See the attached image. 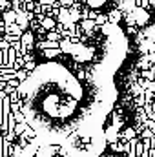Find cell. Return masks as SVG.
Segmentation results:
<instances>
[{
    "label": "cell",
    "mask_w": 155,
    "mask_h": 157,
    "mask_svg": "<svg viewBox=\"0 0 155 157\" xmlns=\"http://www.w3.org/2000/svg\"><path fill=\"white\" fill-rule=\"evenodd\" d=\"M120 64L100 62L88 78H78L62 62L47 60L18 86L39 157H99L106 150V122L117 101L112 77Z\"/></svg>",
    "instance_id": "obj_1"
},
{
    "label": "cell",
    "mask_w": 155,
    "mask_h": 157,
    "mask_svg": "<svg viewBox=\"0 0 155 157\" xmlns=\"http://www.w3.org/2000/svg\"><path fill=\"white\" fill-rule=\"evenodd\" d=\"M130 15L133 17V20L137 22V26H146V22L150 20L148 11H146V9H142V7H135L133 11H130Z\"/></svg>",
    "instance_id": "obj_2"
},
{
    "label": "cell",
    "mask_w": 155,
    "mask_h": 157,
    "mask_svg": "<svg viewBox=\"0 0 155 157\" xmlns=\"http://www.w3.org/2000/svg\"><path fill=\"white\" fill-rule=\"evenodd\" d=\"M20 42H22V46H24V48L33 49V48H35V35H33L31 31H24V35H22Z\"/></svg>",
    "instance_id": "obj_3"
},
{
    "label": "cell",
    "mask_w": 155,
    "mask_h": 157,
    "mask_svg": "<svg viewBox=\"0 0 155 157\" xmlns=\"http://www.w3.org/2000/svg\"><path fill=\"white\" fill-rule=\"evenodd\" d=\"M108 17H110V24H115V26H119V22L122 20L124 13H122L120 9H112V11L108 13Z\"/></svg>",
    "instance_id": "obj_4"
},
{
    "label": "cell",
    "mask_w": 155,
    "mask_h": 157,
    "mask_svg": "<svg viewBox=\"0 0 155 157\" xmlns=\"http://www.w3.org/2000/svg\"><path fill=\"white\" fill-rule=\"evenodd\" d=\"M152 62H150V59H148V53L144 55V57H141V60L137 62V68L141 70V71H146V70H152Z\"/></svg>",
    "instance_id": "obj_5"
},
{
    "label": "cell",
    "mask_w": 155,
    "mask_h": 157,
    "mask_svg": "<svg viewBox=\"0 0 155 157\" xmlns=\"http://www.w3.org/2000/svg\"><path fill=\"white\" fill-rule=\"evenodd\" d=\"M42 28H44L46 31H53V29H57V22H55V18H53V17H46L44 22H42Z\"/></svg>",
    "instance_id": "obj_6"
},
{
    "label": "cell",
    "mask_w": 155,
    "mask_h": 157,
    "mask_svg": "<svg viewBox=\"0 0 155 157\" xmlns=\"http://www.w3.org/2000/svg\"><path fill=\"white\" fill-rule=\"evenodd\" d=\"M4 22H6L7 26L17 24V11H15V9H13V11H6V13H4Z\"/></svg>",
    "instance_id": "obj_7"
},
{
    "label": "cell",
    "mask_w": 155,
    "mask_h": 157,
    "mask_svg": "<svg viewBox=\"0 0 155 157\" xmlns=\"http://www.w3.org/2000/svg\"><path fill=\"white\" fill-rule=\"evenodd\" d=\"M42 53H44V57H46V59L53 60L55 57H60V55H62V49H60V48H57V49H44Z\"/></svg>",
    "instance_id": "obj_8"
},
{
    "label": "cell",
    "mask_w": 155,
    "mask_h": 157,
    "mask_svg": "<svg viewBox=\"0 0 155 157\" xmlns=\"http://www.w3.org/2000/svg\"><path fill=\"white\" fill-rule=\"evenodd\" d=\"M108 0H86V4H88V7H91V9H97V7H102L104 4H106Z\"/></svg>",
    "instance_id": "obj_9"
},
{
    "label": "cell",
    "mask_w": 155,
    "mask_h": 157,
    "mask_svg": "<svg viewBox=\"0 0 155 157\" xmlns=\"http://www.w3.org/2000/svg\"><path fill=\"white\" fill-rule=\"evenodd\" d=\"M15 77L18 78V80H20V82H26V80H28V78H29V71H28V70H24V68H22V70H18V71H17V73H15Z\"/></svg>",
    "instance_id": "obj_10"
},
{
    "label": "cell",
    "mask_w": 155,
    "mask_h": 157,
    "mask_svg": "<svg viewBox=\"0 0 155 157\" xmlns=\"http://www.w3.org/2000/svg\"><path fill=\"white\" fill-rule=\"evenodd\" d=\"M0 6H2V9H4V13H6V11H9V9H7V6H9V0H0Z\"/></svg>",
    "instance_id": "obj_11"
},
{
    "label": "cell",
    "mask_w": 155,
    "mask_h": 157,
    "mask_svg": "<svg viewBox=\"0 0 155 157\" xmlns=\"http://www.w3.org/2000/svg\"><path fill=\"white\" fill-rule=\"evenodd\" d=\"M131 91H133V93H141V91H142V88H139V82L131 86Z\"/></svg>",
    "instance_id": "obj_12"
},
{
    "label": "cell",
    "mask_w": 155,
    "mask_h": 157,
    "mask_svg": "<svg viewBox=\"0 0 155 157\" xmlns=\"http://www.w3.org/2000/svg\"><path fill=\"white\" fill-rule=\"evenodd\" d=\"M148 59H150V62L155 66V53H148Z\"/></svg>",
    "instance_id": "obj_13"
},
{
    "label": "cell",
    "mask_w": 155,
    "mask_h": 157,
    "mask_svg": "<svg viewBox=\"0 0 155 157\" xmlns=\"http://www.w3.org/2000/svg\"><path fill=\"white\" fill-rule=\"evenodd\" d=\"M148 90H152V91H155V80L152 82V84H150V88H148Z\"/></svg>",
    "instance_id": "obj_14"
},
{
    "label": "cell",
    "mask_w": 155,
    "mask_h": 157,
    "mask_svg": "<svg viewBox=\"0 0 155 157\" xmlns=\"http://www.w3.org/2000/svg\"><path fill=\"white\" fill-rule=\"evenodd\" d=\"M20 2H22V4L26 6V4H29V2H33V0H20Z\"/></svg>",
    "instance_id": "obj_15"
}]
</instances>
